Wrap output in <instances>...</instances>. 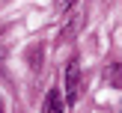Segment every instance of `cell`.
I'll return each instance as SVG.
<instances>
[{
    "instance_id": "obj_3",
    "label": "cell",
    "mask_w": 122,
    "mask_h": 113,
    "mask_svg": "<svg viewBox=\"0 0 122 113\" xmlns=\"http://www.w3.org/2000/svg\"><path fill=\"white\" fill-rule=\"evenodd\" d=\"M54 3H57V9H63V12H66L71 3H75V0H54Z\"/></svg>"
},
{
    "instance_id": "obj_4",
    "label": "cell",
    "mask_w": 122,
    "mask_h": 113,
    "mask_svg": "<svg viewBox=\"0 0 122 113\" xmlns=\"http://www.w3.org/2000/svg\"><path fill=\"white\" fill-rule=\"evenodd\" d=\"M0 113H3V110H0Z\"/></svg>"
},
{
    "instance_id": "obj_2",
    "label": "cell",
    "mask_w": 122,
    "mask_h": 113,
    "mask_svg": "<svg viewBox=\"0 0 122 113\" xmlns=\"http://www.w3.org/2000/svg\"><path fill=\"white\" fill-rule=\"evenodd\" d=\"M42 113H66L63 110V95H60V89H48L45 104H42Z\"/></svg>"
},
{
    "instance_id": "obj_1",
    "label": "cell",
    "mask_w": 122,
    "mask_h": 113,
    "mask_svg": "<svg viewBox=\"0 0 122 113\" xmlns=\"http://www.w3.org/2000/svg\"><path fill=\"white\" fill-rule=\"evenodd\" d=\"M77 92H81V65H77V59H71L66 65V101L75 104Z\"/></svg>"
}]
</instances>
